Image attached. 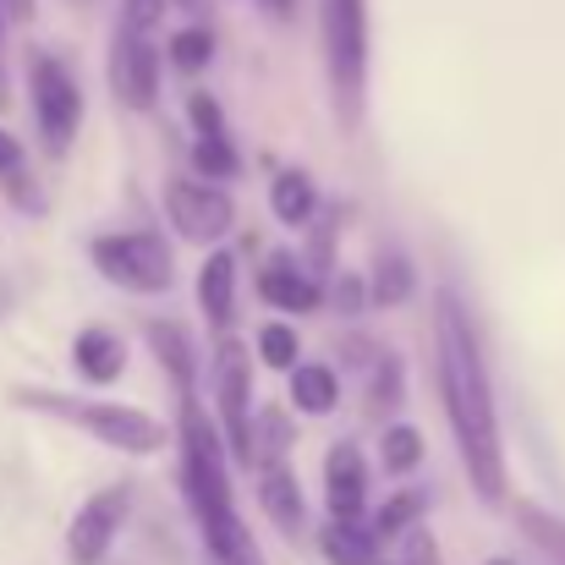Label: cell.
Here are the masks:
<instances>
[{"label":"cell","mask_w":565,"mask_h":565,"mask_svg":"<svg viewBox=\"0 0 565 565\" xmlns=\"http://www.w3.org/2000/svg\"><path fill=\"white\" fill-rule=\"evenodd\" d=\"M434 374L445 395V417L461 450V467L478 489L483 505H505V439H500V406H494V379L483 363V341L472 330L467 302L439 286L434 291Z\"/></svg>","instance_id":"obj_1"},{"label":"cell","mask_w":565,"mask_h":565,"mask_svg":"<svg viewBox=\"0 0 565 565\" xmlns=\"http://www.w3.org/2000/svg\"><path fill=\"white\" fill-rule=\"evenodd\" d=\"M11 401L22 412H44V417H61L83 434H94L105 450H121V456H154L166 450V423L149 417L143 406H121V401H77V395H61V390H28L17 384Z\"/></svg>","instance_id":"obj_2"},{"label":"cell","mask_w":565,"mask_h":565,"mask_svg":"<svg viewBox=\"0 0 565 565\" xmlns=\"http://www.w3.org/2000/svg\"><path fill=\"white\" fill-rule=\"evenodd\" d=\"M319 39L335 121L358 132L369 110V0H319Z\"/></svg>","instance_id":"obj_3"},{"label":"cell","mask_w":565,"mask_h":565,"mask_svg":"<svg viewBox=\"0 0 565 565\" xmlns=\"http://www.w3.org/2000/svg\"><path fill=\"white\" fill-rule=\"evenodd\" d=\"M88 258H94L99 280H110L116 291H132V297H160L177 286V258L160 231H105L88 242Z\"/></svg>","instance_id":"obj_4"},{"label":"cell","mask_w":565,"mask_h":565,"mask_svg":"<svg viewBox=\"0 0 565 565\" xmlns=\"http://www.w3.org/2000/svg\"><path fill=\"white\" fill-rule=\"evenodd\" d=\"M28 94H33V127L50 154H66L77 127H83V88L61 55H33L28 61Z\"/></svg>","instance_id":"obj_5"},{"label":"cell","mask_w":565,"mask_h":565,"mask_svg":"<svg viewBox=\"0 0 565 565\" xmlns=\"http://www.w3.org/2000/svg\"><path fill=\"white\" fill-rule=\"evenodd\" d=\"M160 203H166V220L177 225V236H182V242H198V247L225 242L231 225H236L231 192L214 188V182H198V177H166Z\"/></svg>","instance_id":"obj_6"},{"label":"cell","mask_w":565,"mask_h":565,"mask_svg":"<svg viewBox=\"0 0 565 565\" xmlns=\"http://www.w3.org/2000/svg\"><path fill=\"white\" fill-rule=\"evenodd\" d=\"M209 384H214V406H220V439H225V450L247 467V439H253V358H247L231 335H225L220 352H214Z\"/></svg>","instance_id":"obj_7"},{"label":"cell","mask_w":565,"mask_h":565,"mask_svg":"<svg viewBox=\"0 0 565 565\" xmlns=\"http://www.w3.org/2000/svg\"><path fill=\"white\" fill-rule=\"evenodd\" d=\"M127 511H132V483H105V489H94V494L72 511V522H66V561L105 565L110 544H116L121 527H127Z\"/></svg>","instance_id":"obj_8"},{"label":"cell","mask_w":565,"mask_h":565,"mask_svg":"<svg viewBox=\"0 0 565 565\" xmlns=\"http://www.w3.org/2000/svg\"><path fill=\"white\" fill-rule=\"evenodd\" d=\"M110 94L127 110H154V99H160V44H154V33L116 22V33H110Z\"/></svg>","instance_id":"obj_9"},{"label":"cell","mask_w":565,"mask_h":565,"mask_svg":"<svg viewBox=\"0 0 565 565\" xmlns=\"http://www.w3.org/2000/svg\"><path fill=\"white\" fill-rule=\"evenodd\" d=\"M324 505H330V522H363L369 467H363V450L352 439H335L324 450Z\"/></svg>","instance_id":"obj_10"},{"label":"cell","mask_w":565,"mask_h":565,"mask_svg":"<svg viewBox=\"0 0 565 565\" xmlns=\"http://www.w3.org/2000/svg\"><path fill=\"white\" fill-rule=\"evenodd\" d=\"M258 297L269 302V308H280V313H319V302H324V286H319V275L313 269H302L297 258H269V269L258 275Z\"/></svg>","instance_id":"obj_11"},{"label":"cell","mask_w":565,"mask_h":565,"mask_svg":"<svg viewBox=\"0 0 565 565\" xmlns=\"http://www.w3.org/2000/svg\"><path fill=\"white\" fill-rule=\"evenodd\" d=\"M72 369L83 384H116L127 374V341L110 324H88L72 335Z\"/></svg>","instance_id":"obj_12"},{"label":"cell","mask_w":565,"mask_h":565,"mask_svg":"<svg viewBox=\"0 0 565 565\" xmlns=\"http://www.w3.org/2000/svg\"><path fill=\"white\" fill-rule=\"evenodd\" d=\"M143 341H149V352L160 358V369L171 374V384L192 395L198 390V347H192V335L177 324V319H143Z\"/></svg>","instance_id":"obj_13"},{"label":"cell","mask_w":565,"mask_h":565,"mask_svg":"<svg viewBox=\"0 0 565 565\" xmlns=\"http://www.w3.org/2000/svg\"><path fill=\"white\" fill-rule=\"evenodd\" d=\"M258 505H264V516L286 533V539H297L302 527H308V505H302V483H297V472L280 461V467H264L258 472Z\"/></svg>","instance_id":"obj_14"},{"label":"cell","mask_w":565,"mask_h":565,"mask_svg":"<svg viewBox=\"0 0 565 565\" xmlns=\"http://www.w3.org/2000/svg\"><path fill=\"white\" fill-rule=\"evenodd\" d=\"M198 308L209 313V324L225 335L236 324V258L231 253H209L198 269Z\"/></svg>","instance_id":"obj_15"},{"label":"cell","mask_w":565,"mask_h":565,"mask_svg":"<svg viewBox=\"0 0 565 565\" xmlns=\"http://www.w3.org/2000/svg\"><path fill=\"white\" fill-rule=\"evenodd\" d=\"M297 445V428H291V417L280 412V406H264V412H253V439H247V467H280L286 461V450Z\"/></svg>","instance_id":"obj_16"},{"label":"cell","mask_w":565,"mask_h":565,"mask_svg":"<svg viewBox=\"0 0 565 565\" xmlns=\"http://www.w3.org/2000/svg\"><path fill=\"white\" fill-rule=\"evenodd\" d=\"M319 550L330 565H379V555H384V544L374 539L369 522H330L319 533Z\"/></svg>","instance_id":"obj_17"},{"label":"cell","mask_w":565,"mask_h":565,"mask_svg":"<svg viewBox=\"0 0 565 565\" xmlns=\"http://www.w3.org/2000/svg\"><path fill=\"white\" fill-rule=\"evenodd\" d=\"M335 401H341V379L330 363H297L291 369V406L297 412L324 417V412H335Z\"/></svg>","instance_id":"obj_18"},{"label":"cell","mask_w":565,"mask_h":565,"mask_svg":"<svg viewBox=\"0 0 565 565\" xmlns=\"http://www.w3.org/2000/svg\"><path fill=\"white\" fill-rule=\"evenodd\" d=\"M269 209H275L280 225H308V220L319 214L313 177H308V171H280V177L269 182Z\"/></svg>","instance_id":"obj_19"},{"label":"cell","mask_w":565,"mask_h":565,"mask_svg":"<svg viewBox=\"0 0 565 565\" xmlns=\"http://www.w3.org/2000/svg\"><path fill=\"white\" fill-rule=\"evenodd\" d=\"M412 286H417L412 258H406L401 247H379L374 253V275H369V297L384 302V308H401V302L412 297Z\"/></svg>","instance_id":"obj_20"},{"label":"cell","mask_w":565,"mask_h":565,"mask_svg":"<svg viewBox=\"0 0 565 565\" xmlns=\"http://www.w3.org/2000/svg\"><path fill=\"white\" fill-rule=\"evenodd\" d=\"M423 511H428V489H395V494L379 505V516L369 527H374L379 544H395L401 533H412V527L423 522Z\"/></svg>","instance_id":"obj_21"},{"label":"cell","mask_w":565,"mask_h":565,"mask_svg":"<svg viewBox=\"0 0 565 565\" xmlns=\"http://www.w3.org/2000/svg\"><path fill=\"white\" fill-rule=\"evenodd\" d=\"M379 467H384L390 478L417 472V467H423V434H417L412 423H390L384 439H379Z\"/></svg>","instance_id":"obj_22"},{"label":"cell","mask_w":565,"mask_h":565,"mask_svg":"<svg viewBox=\"0 0 565 565\" xmlns=\"http://www.w3.org/2000/svg\"><path fill=\"white\" fill-rule=\"evenodd\" d=\"M192 171H198V182H231L236 171H242V154L231 149V138L225 132H214V138H198L192 143Z\"/></svg>","instance_id":"obj_23"},{"label":"cell","mask_w":565,"mask_h":565,"mask_svg":"<svg viewBox=\"0 0 565 565\" xmlns=\"http://www.w3.org/2000/svg\"><path fill=\"white\" fill-rule=\"evenodd\" d=\"M516 522H522V533H527L544 555H555V561L565 565V516L533 505V500H516Z\"/></svg>","instance_id":"obj_24"},{"label":"cell","mask_w":565,"mask_h":565,"mask_svg":"<svg viewBox=\"0 0 565 565\" xmlns=\"http://www.w3.org/2000/svg\"><path fill=\"white\" fill-rule=\"evenodd\" d=\"M297 358H302L297 324H280V319H269V324L258 330V363H264V369H280V374H291V369H297Z\"/></svg>","instance_id":"obj_25"},{"label":"cell","mask_w":565,"mask_h":565,"mask_svg":"<svg viewBox=\"0 0 565 565\" xmlns=\"http://www.w3.org/2000/svg\"><path fill=\"white\" fill-rule=\"evenodd\" d=\"M166 61H171L177 72H188V77H192V72H203V66L214 61V33H209V28H198V22H192V28H182V33H171Z\"/></svg>","instance_id":"obj_26"},{"label":"cell","mask_w":565,"mask_h":565,"mask_svg":"<svg viewBox=\"0 0 565 565\" xmlns=\"http://www.w3.org/2000/svg\"><path fill=\"white\" fill-rule=\"evenodd\" d=\"M369 406H374V412H390V406H401V363H395L390 352H379V358H374V384H369Z\"/></svg>","instance_id":"obj_27"},{"label":"cell","mask_w":565,"mask_h":565,"mask_svg":"<svg viewBox=\"0 0 565 565\" xmlns=\"http://www.w3.org/2000/svg\"><path fill=\"white\" fill-rule=\"evenodd\" d=\"M188 116H192V127H198V138L225 132V110H220V99H214V94H203V88H192L188 94Z\"/></svg>","instance_id":"obj_28"},{"label":"cell","mask_w":565,"mask_h":565,"mask_svg":"<svg viewBox=\"0 0 565 565\" xmlns=\"http://www.w3.org/2000/svg\"><path fill=\"white\" fill-rule=\"evenodd\" d=\"M160 17H166V0H121V17H116V22H127V28H138V33H154Z\"/></svg>","instance_id":"obj_29"},{"label":"cell","mask_w":565,"mask_h":565,"mask_svg":"<svg viewBox=\"0 0 565 565\" xmlns=\"http://www.w3.org/2000/svg\"><path fill=\"white\" fill-rule=\"evenodd\" d=\"M363 297H369V286H363L358 275H341V280H335V308H347V313H363Z\"/></svg>","instance_id":"obj_30"},{"label":"cell","mask_w":565,"mask_h":565,"mask_svg":"<svg viewBox=\"0 0 565 565\" xmlns=\"http://www.w3.org/2000/svg\"><path fill=\"white\" fill-rule=\"evenodd\" d=\"M11 171H22V143L0 127V177H11Z\"/></svg>","instance_id":"obj_31"},{"label":"cell","mask_w":565,"mask_h":565,"mask_svg":"<svg viewBox=\"0 0 565 565\" xmlns=\"http://www.w3.org/2000/svg\"><path fill=\"white\" fill-rule=\"evenodd\" d=\"M33 11H39V0H0V17H11V22H33Z\"/></svg>","instance_id":"obj_32"},{"label":"cell","mask_w":565,"mask_h":565,"mask_svg":"<svg viewBox=\"0 0 565 565\" xmlns=\"http://www.w3.org/2000/svg\"><path fill=\"white\" fill-rule=\"evenodd\" d=\"M11 105V66H6V17H0V110Z\"/></svg>","instance_id":"obj_33"},{"label":"cell","mask_w":565,"mask_h":565,"mask_svg":"<svg viewBox=\"0 0 565 565\" xmlns=\"http://www.w3.org/2000/svg\"><path fill=\"white\" fill-rule=\"evenodd\" d=\"M166 6H177V11H188V17H203V11H209V0H166Z\"/></svg>","instance_id":"obj_34"},{"label":"cell","mask_w":565,"mask_h":565,"mask_svg":"<svg viewBox=\"0 0 565 565\" xmlns=\"http://www.w3.org/2000/svg\"><path fill=\"white\" fill-rule=\"evenodd\" d=\"M269 6H275V11H280V17H286V11H291V6H297V0H269Z\"/></svg>","instance_id":"obj_35"},{"label":"cell","mask_w":565,"mask_h":565,"mask_svg":"<svg viewBox=\"0 0 565 565\" xmlns=\"http://www.w3.org/2000/svg\"><path fill=\"white\" fill-rule=\"evenodd\" d=\"M483 565H516V561H483Z\"/></svg>","instance_id":"obj_36"}]
</instances>
